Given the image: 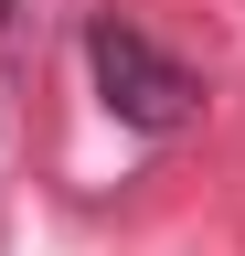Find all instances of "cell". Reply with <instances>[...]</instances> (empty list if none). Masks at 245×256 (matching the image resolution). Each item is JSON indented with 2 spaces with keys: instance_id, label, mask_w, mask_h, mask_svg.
Listing matches in <instances>:
<instances>
[{
  "instance_id": "1",
  "label": "cell",
  "mask_w": 245,
  "mask_h": 256,
  "mask_svg": "<svg viewBox=\"0 0 245 256\" xmlns=\"http://www.w3.org/2000/svg\"><path fill=\"white\" fill-rule=\"evenodd\" d=\"M85 64H96V96H107L128 128H171L181 107H192V75H181L139 22H117V11L85 22Z\"/></svg>"
}]
</instances>
